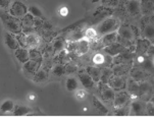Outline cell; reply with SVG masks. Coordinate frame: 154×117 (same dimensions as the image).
Listing matches in <instances>:
<instances>
[{
    "label": "cell",
    "mask_w": 154,
    "mask_h": 117,
    "mask_svg": "<svg viewBox=\"0 0 154 117\" xmlns=\"http://www.w3.org/2000/svg\"><path fill=\"white\" fill-rule=\"evenodd\" d=\"M141 12L143 14H149L153 11V1L152 0H142L140 2Z\"/></svg>",
    "instance_id": "44dd1931"
},
{
    "label": "cell",
    "mask_w": 154,
    "mask_h": 117,
    "mask_svg": "<svg viewBox=\"0 0 154 117\" xmlns=\"http://www.w3.org/2000/svg\"><path fill=\"white\" fill-rule=\"evenodd\" d=\"M117 36L122 40H126L127 42H129L130 44L134 43V41L136 40V28L132 26H128V25H122L121 27H119L117 28Z\"/></svg>",
    "instance_id": "3957f363"
},
{
    "label": "cell",
    "mask_w": 154,
    "mask_h": 117,
    "mask_svg": "<svg viewBox=\"0 0 154 117\" xmlns=\"http://www.w3.org/2000/svg\"><path fill=\"white\" fill-rule=\"evenodd\" d=\"M131 76L132 79L136 80L137 82H145L148 77V72L147 71H144V70L140 69V68H133L131 70Z\"/></svg>",
    "instance_id": "9a60e30c"
},
{
    "label": "cell",
    "mask_w": 154,
    "mask_h": 117,
    "mask_svg": "<svg viewBox=\"0 0 154 117\" xmlns=\"http://www.w3.org/2000/svg\"><path fill=\"white\" fill-rule=\"evenodd\" d=\"M32 112L31 108L27 107V106L23 105H17L14 108V115L15 116H22V115H28Z\"/></svg>",
    "instance_id": "83f0119b"
},
{
    "label": "cell",
    "mask_w": 154,
    "mask_h": 117,
    "mask_svg": "<svg viewBox=\"0 0 154 117\" xmlns=\"http://www.w3.org/2000/svg\"><path fill=\"white\" fill-rule=\"evenodd\" d=\"M144 109H145L144 104L142 102H139V101H135V102H133L131 104L129 112L131 113L132 115H143Z\"/></svg>",
    "instance_id": "d6986e66"
},
{
    "label": "cell",
    "mask_w": 154,
    "mask_h": 117,
    "mask_svg": "<svg viewBox=\"0 0 154 117\" xmlns=\"http://www.w3.org/2000/svg\"><path fill=\"white\" fill-rule=\"evenodd\" d=\"M130 99V95L127 92H124V91H121L119 93H117L116 96H114L113 99V106L116 108L117 107H122V106L126 105Z\"/></svg>",
    "instance_id": "7c38bea8"
},
{
    "label": "cell",
    "mask_w": 154,
    "mask_h": 117,
    "mask_svg": "<svg viewBox=\"0 0 154 117\" xmlns=\"http://www.w3.org/2000/svg\"><path fill=\"white\" fill-rule=\"evenodd\" d=\"M36 99V96L34 95V94H30V95H29V100L30 101H34Z\"/></svg>",
    "instance_id": "c3c4849f"
},
{
    "label": "cell",
    "mask_w": 154,
    "mask_h": 117,
    "mask_svg": "<svg viewBox=\"0 0 154 117\" xmlns=\"http://www.w3.org/2000/svg\"><path fill=\"white\" fill-rule=\"evenodd\" d=\"M98 37V34H97V31L93 28H87L84 33V38L86 40H88L89 42L92 40H96Z\"/></svg>",
    "instance_id": "1f68e13d"
},
{
    "label": "cell",
    "mask_w": 154,
    "mask_h": 117,
    "mask_svg": "<svg viewBox=\"0 0 154 117\" xmlns=\"http://www.w3.org/2000/svg\"><path fill=\"white\" fill-rule=\"evenodd\" d=\"M14 103L12 102L11 100L4 101V102L1 104V106H0V110H1L2 112H10V111L14 110Z\"/></svg>",
    "instance_id": "836d02e7"
},
{
    "label": "cell",
    "mask_w": 154,
    "mask_h": 117,
    "mask_svg": "<svg viewBox=\"0 0 154 117\" xmlns=\"http://www.w3.org/2000/svg\"><path fill=\"white\" fill-rule=\"evenodd\" d=\"M103 5L108 7H116L119 4V0H101Z\"/></svg>",
    "instance_id": "b9f144b4"
},
{
    "label": "cell",
    "mask_w": 154,
    "mask_h": 117,
    "mask_svg": "<svg viewBox=\"0 0 154 117\" xmlns=\"http://www.w3.org/2000/svg\"><path fill=\"white\" fill-rule=\"evenodd\" d=\"M52 74H53L54 76H62L64 74H66V66L64 65H60V64H58V65H55L54 66L53 70H52Z\"/></svg>",
    "instance_id": "e575fe53"
},
{
    "label": "cell",
    "mask_w": 154,
    "mask_h": 117,
    "mask_svg": "<svg viewBox=\"0 0 154 117\" xmlns=\"http://www.w3.org/2000/svg\"><path fill=\"white\" fill-rule=\"evenodd\" d=\"M28 14V7L26 6L25 3L20 1H14V3L10 5L9 8V14L15 17H23Z\"/></svg>",
    "instance_id": "5b68a950"
},
{
    "label": "cell",
    "mask_w": 154,
    "mask_h": 117,
    "mask_svg": "<svg viewBox=\"0 0 154 117\" xmlns=\"http://www.w3.org/2000/svg\"><path fill=\"white\" fill-rule=\"evenodd\" d=\"M77 70H78L77 66H74V65H66V74H72V72H75Z\"/></svg>",
    "instance_id": "7dc6e473"
},
{
    "label": "cell",
    "mask_w": 154,
    "mask_h": 117,
    "mask_svg": "<svg viewBox=\"0 0 154 117\" xmlns=\"http://www.w3.org/2000/svg\"><path fill=\"white\" fill-rule=\"evenodd\" d=\"M0 17L7 32L14 35H20V33L23 32V22L20 19L12 16L9 14H3Z\"/></svg>",
    "instance_id": "6da1fadb"
},
{
    "label": "cell",
    "mask_w": 154,
    "mask_h": 117,
    "mask_svg": "<svg viewBox=\"0 0 154 117\" xmlns=\"http://www.w3.org/2000/svg\"><path fill=\"white\" fill-rule=\"evenodd\" d=\"M127 11L132 16H138L141 14L140 1L139 0H129L126 5Z\"/></svg>",
    "instance_id": "ba28073f"
},
{
    "label": "cell",
    "mask_w": 154,
    "mask_h": 117,
    "mask_svg": "<svg viewBox=\"0 0 154 117\" xmlns=\"http://www.w3.org/2000/svg\"><path fill=\"white\" fill-rule=\"evenodd\" d=\"M92 62L95 65H102L107 67L113 62V59H112V56H109L107 54L104 55L102 53H96L93 56Z\"/></svg>",
    "instance_id": "52a82bcc"
},
{
    "label": "cell",
    "mask_w": 154,
    "mask_h": 117,
    "mask_svg": "<svg viewBox=\"0 0 154 117\" xmlns=\"http://www.w3.org/2000/svg\"><path fill=\"white\" fill-rule=\"evenodd\" d=\"M150 46L151 45L148 39H140V40L137 41V45L135 46L136 52H137L138 55H143L147 52Z\"/></svg>",
    "instance_id": "2e32d148"
},
{
    "label": "cell",
    "mask_w": 154,
    "mask_h": 117,
    "mask_svg": "<svg viewBox=\"0 0 154 117\" xmlns=\"http://www.w3.org/2000/svg\"><path fill=\"white\" fill-rule=\"evenodd\" d=\"M29 53H30V59L41 63V61H42V55H41L40 52L35 50V49H31V50L29 51Z\"/></svg>",
    "instance_id": "8d00e7d4"
},
{
    "label": "cell",
    "mask_w": 154,
    "mask_h": 117,
    "mask_svg": "<svg viewBox=\"0 0 154 117\" xmlns=\"http://www.w3.org/2000/svg\"><path fill=\"white\" fill-rule=\"evenodd\" d=\"M90 49V42L83 37L81 40L75 41V51L79 55H84Z\"/></svg>",
    "instance_id": "4fadbf2b"
},
{
    "label": "cell",
    "mask_w": 154,
    "mask_h": 117,
    "mask_svg": "<svg viewBox=\"0 0 154 117\" xmlns=\"http://www.w3.org/2000/svg\"><path fill=\"white\" fill-rule=\"evenodd\" d=\"M138 84H139V95H147L151 91V86L146 80L145 82H140Z\"/></svg>",
    "instance_id": "d6a6232c"
},
{
    "label": "cell",
    "mask_w": 154,
    "mask_h": 117,
    "mask_svg": "<svg viewBox=\"0 0 154 117\" xmlns=\"http://www.w3.org/2000/svg\"><path fill=\"white\" fill-rule=\"evenodd\" d=\"M11 4V0H0V8L6 9Z\"/></svg>",
    "instance_id": "ee69618b"
},
{
    "label": "cell",
    "mask_w": 154,
    "mask_h": 117,
    "mask_svg": "<svg viewBox=\"0 0 154 117\" xmlns=\"http://www.w3.org/2000/svg\"><path fill=\"white\" fill-rule=\"evenodd\" d=\"M129 114V108L126 107V106H122V107H117L116 110H114V115L117 116H126Z\"/></svg>",
    "instance_id": "ab89813d"
},
{
    "label": "cell",
    "mask_w": 154,
    "mask_h": 117,
    "mask_svg": "<svg viewBox=\"0 0 154 117\" xmlns=\"http://www.w3.org/2000/svg\"><path fill=\"white\" fill-rule=\"evenodd\" d=\"M92 103H93L94 107L96 108V110H97L100 114H102V115H105V114L108 113V109L106 108V106H104V104L101 102L100 100H98V99L96 98V97H93Z\"/></svg>",
    "instance_id": "484cf974"
},
{
    "label": "cell",
    "mask_w": 154,
    "mask_h": 117,
    "mask_svg": "<svg viewBox=\"0 0 154 117\" xmlns=\"http://www.w3.org/2000/svg\"><path fill=\"white\" fill-rule=\"evenodd\" d=\"M153 35H154V28L152 23H148L144 28V36L146 39L149 40H153Z\"/></svg>",
    "instance_id": "d590c367"
},
{
    "label": "cell",
    "mask_w": 154,
    "mask_h": 117,
    "mask_svg": "<svg viewBox=\"0 0 154 117\" xmlns=\"http://www.w3.org/2000/svg\"><path fill=\"white\" fill-rule=\"evenodd\" d=\"M126 49H127L126 47H124L122 44H119V42H116L109 46L104 47V52L109 56H116L117 54H119L121 52L126 50Z\"/></svg>",
    "instance_id": "9c48e42d"
},
{
    "label": "cell",
    "mask_w": 154,
    "mask_h": 117,
    "mask_svg": "<svg viewBox=\"0 0 154 117\" xmlns=\"http://www.w3.org/2000/svg\"><path fill=\"white\" fill-rule=\"evenodd\" d=\"M63 46H64V42H63V39H61V38L55 40V42L53 44V47L56 51H60L61 49H63Z\"/></svg>",
    "instance_id": "60d3db41"
},
{
    "label": "cell",
    "mask_w": 154,
    "mask_h": 117,
    "mask_svg": "<svg viewBox=\"0 0 154 117\" xmlns=\"http://www.w3.org/2000/svg\"><path fill=\"white\" fill-rule=\"evenodd\" d=\"M59 14H60V16L62 17H66L67 16V14H69V8H67L66 6H61L60 8H59Z\"/></svg>",
    "instance_id": "f6af8a7d"
},
{
    "label": "cell",
    "mask_w": 154,
    "mask_h": 117,
    "mask_svg": "<svg viewBox=\"0 0 154 117\" xmlns=\"http://www.w3.org/2000/svg\"><path fill=\"white\" fill-rule=\"evenodd\" d=\"M39 67H40V63L39 62L30 59L26 63H23V69L27 74H34L39 69Z\"/></svg>",
    "instance_id": "e0dca14e"
},
{
    "label": "cell",
    "mask_w": 154,
    "mask_h": 117,
    "mask_svg": "<svg viewBox=\"0 0 154 117\" xmlns=\"http://www.w3.org/2000/svg\"><path fill=\"white\" fill-rule=\"evenodd\" d=\"M4 43L10 50L15 51L17 48H20V44H19V40L14 37V34L7 32L5 33L4 35Z\"/></svg>",
    "instance_id": "30bf717a"
},
{
    "label": "cell",
    "mask_w": 154,
    "mask_h": 117,
    "mask_svg": "<svg viewBox=\"0 0 154 117\" xmlns=\"http://www.w3.org/2000/svg\"><path fill=\"white\" fill-rule=\"evenodd\" d=\"M86 71L88 72L89 75L92 77V80L94 82H99L100 80V75H101V69L98 67H94V66H89L86 68Z\"/></svg>",
    "instance_id": "d4e9b609"
},
{
    "label": "cell",
    "mask_w": 154,
    "mask_h": 117,
    "mask_svg": "<svg viewBox=\"0 0 154 117\" xmlns=\"http://www.w3.org/2000/svg\"><path fill=\"white\" fill-rule=\"evenodd\" d=\"M28 11L30 12V14H32L33 16L37 17V19H41V17L43 16L42 11H41V10L39 9L37 6H34V5H32V6H30V7H28Z\"/></svg>",
    "instance_id": "f35d334b"
},
{
    "label": "cell",
    "mask_w": 154,
    "mask_h": 117,
    "mask_svg": "<svg viewBox=\"0 0 154 117\" xmlns=\"http://www.w3.org/2000/svg\"><path fill=\"white\" fill-rule=\"evenodd\" d=\"M75 97L79 99V100H83L86 97V92L84 90H78L77 93H75Z\"/></svg>",
    "instance_id": "bcb514c9"
},
{
    "label": "cell",
    "mask_w": 154,
    "mask_h": 117,
    "mask_svg": "<svg viewBox=\"0 0 154 117\" xmlns=\"http://www.w3.org/2000/svg\"><path fill=\"white\" fill-rule=\"evenodd\" d=\"M98 1H100V0H91V2H92V3H97Z\"/></svg>",
    "instance_id": "681fc988"
},
{
    "label": "cell",
    "mask_w": 154,
    "mask_h": 117,
    "mask_svg": "<svg viewBox=\"0 0 154 117\" xmlns=\"http://www.w3.org/2000/svg\"><path fill=\"white\" fill-rule=\"evenodd\" d=\"M78 87H79V84H78V80L75 77L70 76L66 80V88L67 91H69V92H72V91H75L78 89Z\"/></svg>",
    "instance_id": "4dcf8cb0"
},
{
    "label": "cell",
    "mask_w": 154,
    "mask_h": 117,
    "mask_svg": "<svg viewBox=\"0 0 154 117\" xmlns=\"http://www.w3.org/2000/svg\"><path fill=\"white\" fill-rule=\"evenodd\" d=\"M119 20L114 17H109V19L104 20L102 22H100L97 26V34L98 36H103L105 34L111 33V32H116L119 28Z\"/></svg>",
    "instance_id": "7a4b0ae2"
},
{
    "label": "cell",
    "mask_w": 154,
    "mask_h": 117,
    "mask_svg": "<svg viewBox=\"0 0 154 117\" xmlns=\"http://www.w3.org/2000/svg\"><path fill=\"white\" fill-rule=\"evenodd\" d=\"M48 72L45 69H38L33 74V80L35 82H45L46 80H48Z\"/></svg>",
    "instance_id": "ffe728a7"
},
{
    "label": "cell",
    "mask_w": 154,
    "mask_h": 117,
    "mask_svg": "<svg viewBox=\"0 0 154 117\" xmlns=\"http://www.w3.org/2000/svg\"><path fill=\"white\" fill-rule=\"evenodd\" d=\"M23 23L25 26H27V27H34V26H40L42 22H39L37 20V17L33 16L31 14H27L23 16Z\"/></svg>",
    "instance_id": "cb8c5ba5"
},
{
    "label": "cell",
    "mask_w": 154,
    "mask_h": 117,
    "mask_svg": "<svg viewBox=\"0 0 154 117\" xmlns=\"http://www.w3.org/2000/svg\"><path fill=\"white\" fill-rule=\"evenodd\" d=\"M128 63H129V62H126V63H119V64H116V66L114 67L112 71L114 72V74H116V75H122V74H127V72L129 71V68H130V67L128 66V65H129Z\"/></svg>",
    "instance_id": "f1b7e54d"
},
{
    "label": "cell",
    "mask_w": 154,
    "mask_h": 117,
    "mask_svg": "<svg viewBox=\"0 0 154 117\" xmlns=\"http://www.w3.org/2000/svg\"><path fill=\"white\" fill-rule=\"evenodd\" d=\"M79 79L82 82L83 87L87 90H92L94 88V84L95 82L92 80V77L89 75L87 71H80L79 72Z\"/></svg>",
    "instance_id": "8fae6325"
},
{
    "label": "cell",
    "mask_w": 154,
    "mask_h": 117,
    "mask_svg": "<svg viewBox=\"0 0 154 117\" xmlns=\"http://www.w3.org/2000/svg\"><path fill=\"white\" fill-rule=\"evenodd\" d=\"M146 114L147 115H150V116H152L153 115V103L152 102H149V103H147L146 104Z\"/></svg>",
    "instance_id": "7bdbcfd3"
},
{
    "label": "cell",
    "mask_w": 154,
    "mask_h": 117,
    "mask_svg": "<svg viewBox=\"0 0 154 117\" xmlns=\"http://www.w3.org/2000/svg\"><path fill=\"white\" fill-rule=\"evenodd\" d=\"M14 56L22 64L30 60V53H29V50H27L26 48H17L14 51Z\"/></svg>",
    "instance_id": "ac0fdd59"
},
{
    "label": "cell",
    "mask_w": 154,
    "mask_h": 117,
    "mask_svg": "<svg viewBox=\"0 0 154 117\" xmlns=\"http://www.w3.org/2000/svg\"><path fill=\"white\" fill-rule=\"evenodd\" d=\"M126 88H128V91L131 93V95L133 97H136V96L139 95V84L133 79H130L128 80Z\"/></svg>",
    "instance_id": "7402d4cb"
},
{
    "label": "cell",
    "mask_w": 154,
    "mask_h": 117,
    "mask_svg": "<svg viewBox=\"0 0 154 117\" xmlns=\"http://www.w3.org/2000/svg\"><path fill=\"white\" fill-rule=\"evenodd\" d=\"M107 84L112 90L116 91H122L126 89L127 87V82L122 75H113L112 74L110 79L108 80Z\"/></svg>",
    "instance_id": "8992f818"
},
{
    "label": "cell",
    "mask_w": 154,
    "mask_h": 117,
    "mask_svg": "<svg viewBox=\"0 0 154 117\" xmlns=\"http://www.w3.org/2000/svg\"><path fill=\"white\" fill-rule=\"evenodd\" d=\"M133 57H134V54H133L131 51L124 50L116 56V58L113 59V63L119 64V63H126V62H130V61H132Z\"/></svg>",
    "instance_id": "5bb4252c"
},
{
    "label": "cell",
    "mask_w": 154,
    "mask_h": 117,
    "mask_svg": "<svg viewBox=\"0 0 154 117\" xmlns=\"http://www.w3.org/2000/svg\"><path fill=\"white\" fill-rule=\"evenodd\" d=\"M20 39L23 40V42H22L23 45L31 49L38 48V47L41 45V42H42L40 36L35 33H31V34H27V35H25V36H22Z\"/></svg>",
    "instance_id": "277c9868"
},
{
    "label": "cell",
    "mask_w": 154,
    "mask_h": 117,
    "mask_svg": "<svg viewBox=\"0 0 154 117\" xmlns=\"http://www.w3.org/2000/svg\"><path fill=\"white\" fill-rule=\"evenodd\" d=\"M113 74V71H112V69L108 68V67H105L104 69L101 70V75H100V80L99 82H101L103 85H106L108 82V80L110 79V76Z\"/></svg>",
    "instance_id": "f546056e"
},
{
    "label": "cell",
    "mask_w": 154,
    "mask_h": 117,
    "mask_svg": "<svg viewBox=\"0 0 154 117\" xmlns=\"http://www.w3.org/2000/svg\"><path fill=\"white\" fill-rule=\"evenodd\" d=\"M143 65V67H144L145 71H152L153 69V62H152V57H150V58H145L144 57V60H143V62L141 63Z\"/></svg>",
    "instance_id": "74e56055"
},
{
    "label": "cell",
    "mask_w": 154,
    "mask_h": 117,
    "mask_svg": "<svg viewBox=\"0 0 154 117\" xmlns=\"http://www.w3.org/2000/svg\"><path fill=\"white\" fill-rule=\"evenodd\" d=\"M116 38H117L116 31V32L105 34V35H103V38H102V44L104 45V47L109 46V45H111V44L116 42Z\"/></svg>",
    "instance_id": "603a6c76"
},
{
    "label": "cell",
    "mask_w": 154,
    "mask_h": 117,
    "mask_svg": "<svg viewBox=\"0 0 154 117\" xmlns=\"http://www.w3.org/2000/svg\"><path fill=\"white\" fill-rule=\"evenodd\" d=\"M101 96H102L104 101H106V102H111V101H113L116 94H114V91L112 90L110 87H105L102 90Z\"/></svg>",
    "instance_id": "4316f807"
}]
</instances>
